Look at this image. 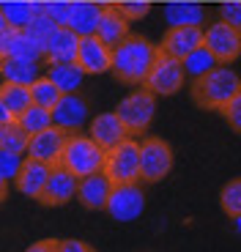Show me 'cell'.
<instances>
[{"label": "cell", "instance_id": "obj_27", "mask_svg": "<svg viewBox=\"0 0 241 252\" xmlns=\"http://www.w3.org/2000/svg\"><path fill=\"white\" fill-rule=\"evenodd\" d=\"M28 140H30V134H28L14 118H8V121H3V124H0V148H3V151L25 154Z\"/></svg>", "mask_w": 241, "mask_h": 252}, {"label": "cell", "instance_id": "obj_20", "mask_svg": "<svg viewBox=\"0 0 241 252\" xmlns=\"http://www.w3.org/2000/svg\"><path fill=\"white\" fill-rule=\"evenodd\" d=\"M96 36L102 38L107 47L120 44L123 38L129 36V19L115 8V3H107L102 6V14H99V25H96Z\"/></svg>", "mask_w": 241, "mask_h": 252}, {"label": "cell", "instance_id": "obj_12", "mask_svg": "<svg viewBox=\"0 0 241 252\" xmlns=\"http://www.w3.org/2000/svg\"><path fill=\"white\" fill-rule=\"evenodd\" d=\"M66 137H69V132L58 129L55 124L47 126L44 132L30 134L28 148H25V157L28 159H38V162H44V164H50V167H52V164L60 162V154H63Z\"/></svg>", "mask_w": 241, "mask_h": 252}, {"label": "cell", "instance_id": "obj_42", "mask_svg": "<svg viewBox=\"0 0 241 252\" xmlns=\"http://www.w3.org/2000/svg\"><path fill=\"white\" fill-rule=\"evenodd\" d=\"M3 121H8V113H6V107H3V99H0V124Z\"/></svg>", "mask_w": 241, "mask_h": 252}, {"label": "cell", "instance_id": "obj_24", "mask_svg": "<svg viewBox=\"0 0 241 252\" xmlns=\"http://www.w3.org/2000/svg\"><path fill=\"white\" fill-rule=\"evenodd\" d=\"M47 77L55 82V88L60 91V94H77V88H80L83 80H85V71L80 69L74 61L71 63H50Z\"/></svg>", "mask_w": 241, "mask_h": 252}, {"label": "cell", "instance_id": "obj_34", "mask_svg": "<svg viewBox=\"0 0 241 252\" xmlns=\"http://www.w3.org/2000/svg\"><path fill=\"white\" fill-rule=\"evenodd\" d=\"M115 8H118L129 22H137V19H143L151 11V3H148V0H120V3H115Z\"/></svg>", "mask_w": 241, "mask_h": 252}, {"label": "cell", "instance_id": "obj_35", "mask_svg": "<svg viewBox=\"0 0 241 252\" xmlns=\"http://www.w3.org/2000/svg\"><path fill=\"white\" fill-rule=\"evenodd\" d=\"M41 11L58 25H66V14H69V0H41Z\"/></svg>", "mask_w": 241, "mask_h": 252}, {"label": "cell", "instance_id": "obj_5", "mask_svg": "<svg viewBox=\"0 0 241 252\" xmlns=\"http://www.w3.org/2000/svg\"><path fill=\"white\" fill-rule=\"evenodd\" d=\"M115 115L120 118L123 129L129 134H143L151 126L153 115H156V96L143 85V88H134L129 96L118 101V107L113 110Z\"/></svg>", "mask_w": 241, "mask_h": 252}, {"label": "cell", "instance_id": "obj_40", "mask_svg": "<svg viewBox=\"0 0 241 252\" xmlns=\"http://www.w3.org/2000/svg\"><path fill=\"white\" fill-rule=\"evenodd\" d=\"M6 197H8V181L0 178V203H6Z\"/></svg>", "mask_w": 241, "mask_h": 252}, {"label": "cell", "instance_id": "obj_4", "mask_svg": "<svg viewBox=\"0 0 241 252\" xmlns=\"http://www.w3.org/2000/svg\"><path fill=\"white\" fill-rule=\"evenodd\" d=\"M102 173L113 184H140V143L132 137L120 140L110 151H104Z\"/></svg>", "mask_w": 241, "mask_h": 252}, {"label": "cell", "instance_id": "obj_8", "mask_svg": "<svg viewBox=\"0 0 241 252\" xmlns=\"http://www.w3.org/2000/svg\"><path fill=\"white\" fill-rule=\"evenodd\" d=\"M203 47L219 63H233L241 55V31L216 19L203 31Z\"/></svg>", "mask_w": 241, "mask_h": 252}, {"label": "cell", "instance_id": "obj_15", "mask_svg": "<svg viewBox=\"0 0 241 252\" xmlns=\"http://www.w3.org/2000/svg\"><path fill=\"white\" fill-rule=\"evenodd\" d=\"M203 44V28H167L159 52L176 58V61H184L192 50Z\"/></svg>", "mask_w": 241, "mask_h": 252}, {"label": "cell", "instance_id": "obj_19", "mask_svg": "<svg viewBox=\"0 0 241 252\" xmlns=\"http://www.w3.org/2000/svg\"><path fill=\"white\" fill-rule=\"evenodd\" d=\"M0 58H25V61H41L44 50L28 36L25 31H14L8 28L6 33H0Z\"/></svg>", "mask_w": 241, "mask_h": 252}, {"label": "cell", "instance_id": "obj_10", "mask_svg": "<svg viewBox=\"0 0 241 252\" xmlns=\"http://www.w3.org/2000/svg\"><path fill=\"white\" fill-rule=\"evenodd\" d=\"M77 181L80 178L74 173H69L63 164H52L50 178H47L41 195H38V203L47 208H58V206H66L77 197Z\"/></svg>", "mask_w": 241, "mask_h": 252}, {"label": "cell", "instance_id": "obj_13", "mask_svg": "<svg viewBox=\"0 0 241 252\" xmlns=\"http://www.w3.org/2000/svg\"><path fill=\"white\" fill-rule=\"evenodd\" d=\"M85 121H88V104L77 94H63L58 99V104L52 107V124L69 134L80 132L85 126Z\"/></svg>", "mask_w": 241, "mask_h": 252}, {"label": "cell", "instance_id": "obj_18", "mask_svg": "<svg viewBox=\"0 0 241 252\" xmlns=\"http://www.w3.org/2000/svg\"><path fill=\"white\" fill-rule=\"evenodd\" d=\"M88 137L93 140L99 148L110 151V148H113V145H118L120 140H126L129 132L123 129V124H120V118L115 113H102V115H96V118L90 121Z\"/></svg>", "mask_w": 241, "mask_h": 252}, {"label": "cell", "instance_id": "obj_38", "mask_svg": "<svg viewBox=\"0 0 241 252\" xmlns=\"http://www.w3.org/2000/svg\"><path fill=\"white\" fill-rule=\"evenodd\" d=\"M58 252H96L88 241H80V239H63L58 241Z\"/></svg>", "mask_w": 241, "mask_h": 252}, {"label": "cell", "instance_id": "obj_25", "mask_svg": "<svg viewBox=\"0 0 241 252\" xmlns=\"http://www.w3.org/2000/svg\"><path fill=\"white\" fill-rule=\"evenodd\" d=\"M0 99H3V107H6L8 118H19L28 107L33 104L30 96V85H14V82H3L0 85Z\"/></svg>", "mask_w": 241, "mask_h": 252}, {"label": "cell", "instance_id": "obj_1", "mask_svg": "<svg viewBox=\"0 0 241 252\" xmlns=\"http://www.w3.org/2000/svg\"><path fill=\"white\" fill-rule=\"evenodd\" d=\"M159 55V47L151 44L148 38L143 36H132L129 33L120 44L113 47V71L120 82H129V85H143L151 71L153 61Z\"/></svg>", "mask_w": 241, "mask_h": 252}, {"label": "cell", "instance_id": "obj_11", "mask_svg": "<svg viewBox=\"0 0 241 252\" xmlns=\"http://www.w3.org/2000/svg\"><path fill=\"white\" fill-rule=\"evenodd\" d=\"M74 63L85 71V74H104V71H110V66H113V47H107L96 33L80 36Z\"/></svg>", "mask_w": 241, "mask_h": 252}, {"label": "cell", "instance_id": "obj_21", "mask_svg": "<svg viewBox=\"0 0 241 252\" xmlns=\"http://www.w3.org/2000/svg\"><path fill=\"white\" fill-rule=\"evenodd\" d=\"M77 44H80V36L69 28H55L50 38L44 44V58L50 63H71L77 58Z\"/></svg>", "mask_w": 241, "mask_h": 252}, {"label": "cell", "instance_id": "obj_28", "mask_svg": "<svg viewBox=\"0 0 241 252\" xmlns=\"http://www.w3.org/2000/svg\"><path fill=\"white\" fill-rule=\"evenodd\" d=\"M181 66H184V74H189L192 80H197V77H203V74H209L214 66H219V61H216L214 55H211L209 50H206L203 44L197 47V50H192L189 55L181 61Z\"/></svg>", "mask_w": 241, "mask_h": 252}, {"label": "cell", "instance_id": "obj_30", "mask_svg": "<svg viewBox=\"0 0 241 252\" xmlns=\"http://www.w3.org/2000/svg\"><path fill=\"white\" fill-rule=\"evenodd\" d=\"M30 96H33V104H38V107H47V110H52L58 104V99H60V91L55 88V82L50 80V77H38L36 82L30 85Z\"/></svg>", "mask_w": 241, "mask_h": 252}, {"label": "cell", "instance_id": "obj_7", "mask_svg": "<svg viewBox=\"0 0 241 252\" xmlns=\"http://www.w3.org/2000/svg\"><path fill=\"white\" fill-rule=\"evenodd\" d=\"M184 80H186V74H184L181 61L165 55V52H159L143 85H146L153 96H173L184 88Z\"/></svg>", "mask_w": 241, "mask_h": 252}, {"label": "cell", "instance_id": "obj_23", "mask_svg": "<svg viewBox=\"0 0 241 252\" xmlns=\"http://www.w3.org/2000/svg\"><path fill=\"white\" fill-rule=\"evenodd\" d=\"M0 77L3 82L14 85H33L38 80V61H25V58H0Z\"/></svg>", "mask_w": 241, "mask_h": 252}, {"label": "cell", "instance_id": "obj_2", "mask_svg": "<svg viewBox=\"0 0 241 252\" xmlns=\"http://www.w3.org/2000/svg\"><path fill=\"white\" fill-rule=\"evenodd\" d=\"M239 91H241L239 74L230 66H222V63L192 82V99L203 110H222Z\"/></svg>", "mask_w": 241, "mask_h": 252}, {"label": "cell", "instance_id": "obj_29", "mask_svg": "<svg viewBox=\"0 0 241 252\" xmlns=\"http://www.w3.org/2000/svg\"><path fill=\"white\" fill-rule=\"evenodd\" d=\"M14 121H17L28 134H36V132H44L47 126H52V110L38 107V104H30L25 113L19 115V118H14Z\"/></svg>", "mask_w": 241, "mask_h": 252}, {"label": "cell", "instance_id": "obj_37", "mask_svg": "<svg viewBox=\"0 0 241 252\" xmlns=\"http://www.w3.org/2000/svg\"><path fill=\"white\" fill-rule=\"evenodd\" d=\"M219 14H222V22H228V25L239 28L241 31V0H230V3H222V8H219Z\"/></svg>", "mask_w": 241, "mask_h": 252}, {"label": "cell", "instance_id": "obj_43", "mask_svg": "<svg viewBox=\"0 0 241 252\" xmlns=\"http://www.w3.org/2000/svg\"><path fill=\"white\" fill-rule=\"evenodd\" d=\"M233 220H236V227L241 230V217H233Z\"/></svg>", "mask_w": 241, "mask_h": 252}, {"label": "cell", "instance_id": "obj_32", "mask_svg": "<svg viewBox=\"0 0 241 252\" xmlns=\"http://www.w3.org/2000/svg\"><path fill=\"white\" fill-rule=\"evenodd\" d=\"M219 206L228 217H241V178H233L219 192Z\"/></svg>", "mask_w": 241, "mask_h": 252}, {"label": "cell", "instance_id": "obj_31", "mask_svg": "<svg viewBox=\"0 0 241 252\" xmlns=\"http://www.w3.org/2000/svg\"><path fill=\"white\" fill-rule=\"evenodd\" d=\"M55 28H60V25H58V22H55V19H50V17H47L44 11H38L36 17L30 19V25L25 28V33H28V36L33 38V41H36L38 47H41V50H44L47 38H50L52 33H55Z\"/></svg>", "mask_w": 241, "mask_h": 252}, {"label": "cell", "instance_id": "obj_41", "mask_svg": "<svg viewBox=\"0 0 241 252\" xmlns=\"http://www.w3.org/2000/svg\"><path fill=\"white\" fill-rule=\"evenodd\" d=\"M8 31V22H6V14H3V6H0V33Z\"/></svg>", "mask_w": 241, "mask_h": 252}, {"label": "cell", "instance_id": "obj_26", "mask_svg": "<svg viewBox=\"0 0 241 252\" xmlns=\"http://www.w3.org/2000/svg\"><path fill=\"white\" fill-rule=\"evenodd\" d=\"M0 6H3L8 28L25 31V28L30 25V19L41 11V0H36V3H30V0H8V3H0Z\"/></svg>", "mask_w": 241, "mask_h": 252}, {"label": "cell", "instance_id": "obj_39", "mask_svg": "<svg viewBox=\"0 0 241 252\" xmlns=\"http://www.w3.org/2000/svg\"><path fill=\"white\" fill-rule=\"evenodd\" d=\"M25 252H58V241L55 239H41L36 244H30Z\"/></svg>", "mask_w": 241, "mask_h": 252}, {"label": "cell", "instance_id": "obj_6", "mask_svg": "<svg viewBox=\"0 0 241 252\" xmlns=\"http://www.w3.org/2000/svg\"><path fill=\"white\" fill-rule=\"evenodd\" d=\"M173 170V148L162 137H146L140 143V181L156 184Z\"/></svg>", "mask_w": 241, "mask_h": 252}, {"label": "cell", "instance_id": "obj_33", "mask_svg": "<svg viewBox=\"0 0 241 252\" xmlns=\"http://www.w3.org/2000/svg\"><path fill=\"white\" fill-rule=\"evenodd\" d=\"M22 159H25L22 154H11V151H3L0 148V178L11 184L17 178L19 167H22Z\"/></svg>", "mask_w": 241, "mask_h": 252}, {"label": "cell", "instance_id": "obj_17", "mask_svg": "<svg viewBox=\"0 0 241 252\" xmlns=\"http://www.w3.org/2000/svg\"><path fill=\"white\" fill-rule=\"evenodd\" d=\"M99 14H102V6L93 0H69V14H66L63 28L74 31L77 36H90V33H96Z\"/></svg>", "mask_w": 241, "mask_h": 252}, {"label": "cell", "instance_id": "obj_14", "mask_svg": "<svg viewBox=\"0 0 241 252\" xmlns=\"http://www.w3.org/2000/svg\"><path fill=\"white\" fill-rule=\"evenodd\" d=\"M110 192H113V181L102 170L83 176L77 181V200L88 211H104V206L110 200Z\"/></svg>", "mask_w": 241, "mask_h": 252}, {"label": "cell", "instance_id": "obj_9", "mask_svg": "<svg viewBox=\"0 0 241 252\" xmlns=\"http://www.w3.org/2000/svg\"><path fill=\"white\" fill-rule=\"evenodd\" d=\"M146 208V195L137 184H113V192H110V200L104 206L113 220L118 222H132L143 214Z\"/></svg>", "mask_w": 241, "mask_h": 252}, {"label": "cell", "instance_id": "obj_16", "mask_svg": "<svg viewBox=\"0 0 241 252\" xmlns=\"http://www.w3.org/2000/svg\"><path fill=\"white\" fill-rule=\"evenodd\" d=\"M50 164L38 162V159H22V167H19L17 178H14V187H17L19 195L25 197H33V200H38V195H41V189H44L47 178H50Z\"/></svg>", "mask_w": 241, "mask_h": 252}, {"label": "cell", "instance_id": "obj_22", "mask_svg": "<svg viewBox=\"0 0 241 252\" xmlns=\"http://www.w3.org/2000/svg\"><path fill=\"white\" fill-rule=\"evenodd\" d=\"M167 25L170 28H200L206 19V11L200 3H192V0H176V3H167L165 8Z\"/></svg>", "mask_w": 241, "mask_h": 252}, {"label": "cell", "instance_id": "obj_3", "mask_svg": "<svg viewBox=\"0 0 241 252\" xmlns=\"http://www.w3.org/2000/svg\"><path fill=\"white\" fill-rule=\"evenodd\" d=\"M69 173H74L77 178L90 176V173H99L104 164V148L93 143L88 134H69L63 145V154H60V162Z\"/></svg>", "mask_w": 241, "mask_h": 252}, {"label": "cell", "instance_id": "obj_36", "mask_svg": "<svg viewBox=\"0 0 241 252\" xmlns=\"http://www.w3.org/2000/svg\"><path fill=\"white\" fill-rule=\"evenodd\" d=\"M222 115H225V121L230 124V129L241 134V91L222 107Z\"/></svg>", "mask_w": 241, "mask_h": 252}]
</instances>
